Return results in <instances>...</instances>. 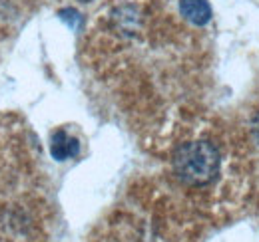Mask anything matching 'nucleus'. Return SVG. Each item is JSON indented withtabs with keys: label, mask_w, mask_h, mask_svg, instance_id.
Segmentation results:
<instances>
[{
	"label": "nucleus",
	"mask_w": 259,
	"mask_h": 242,
	"mask_svg": "<svg viewBox=\"0 0 259 242\" xmlns=\"http://www.w3.org/2000/svg\"><path fill=\"white\" fill-rule=\"evenodd\" d=\"M180 12L195 26H203L211 18V6L207 0H180Z\"/></svg>",
	"instance_id": "f03ea898"
},
{
	"label": "nucleus",
	"mask_w": 259,
	"mask_h": 242,
	"mask_svg": "<svg viewBox=\"0 0 259 242\" xmlns=\"http://www.w3.org/2000/svg\"><path fill=\"white\" fill-rule=\"evenodd\" d=\"M174 171L184 183L207 185L218 177L220 153L209 141H192L174 155Z\"/></svg>",
	"instance_id": "f257e3e1"
},
{
	"label": "nucleus",
	"mask_w": 259,
	"mask_h": 242,
	"mask_svg": "<svg viewBox=\"0 0 259 242\" xmlns=\"http://www.w3.org/2000/svg\"><path fill=\"white\" fill-rule=\"evenodd\" d=\"M80 151V143L76 137H70L66 131H56L52 135V145H50V153L56 161H66V159H72L76 157Z\"/></svg>",
	"instance_id": "7ed1b4c3"
},
{
	"label": "nucleus",
	"mask_w": 259,
	"mask_h": 242,
	"mask_svg": "<svg viewBox=\"0 0 259 242\" xmlns=\"http://www.w3.org/2000/svg\"><path fill=\"white\" fill-rule=\"evenodd\" d=\"M84 2H86V0H84Z\"/></svg>",
	"instance_id": "423d86ee"
},
{
	"label": "nucleus",
	"mask_w": 259,
	"mask_h": 242,
	"mask_svg": "<svg viewBox=\"0 0 259 242\" xmlns=\"http://www.w3.org/2000/svg\"><path fill=\"white\" fill-rule=\"evenodd\" d=\"M58 16H60L64 22H68L74 30H76V28H80V24H82V16H80L76 10H72V8H64V10H60V12H58Z\"/></svg>",
	"instance_id": "20e7f679"
},
{
	"label": "nucleus",
	"mask_w": 259,
	"mask_h": 242,
	"mask_svg": "<svg viewBox=\"0 0 259 242\" xmlns=\"http://www.w3.org/2000/svg\"><path fill=\"white\" fill-rule=\"evenodd\" d=\"M253 133H255V137L259 139V115L255 117V121H253Z\"/></svg>",
	"instance_id": "39448f33"
}]
</instances>
